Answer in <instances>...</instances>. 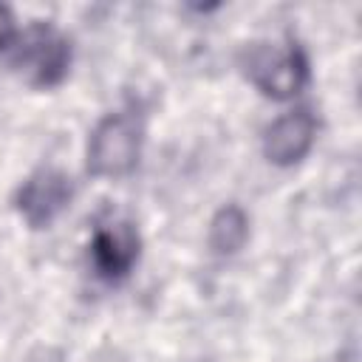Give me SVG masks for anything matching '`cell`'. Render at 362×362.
Wrapping results in <instances>:
<instances>
[{
  "mask_svg": "<svg viewBox=\"0 0 362 362\" xmlns=\"http://www.w3.org/2000/svg\"><path fill=\"white\" fill-rule=\"evenodd\" d=\"M317 139V119L308 107H297L274 119L263 133V156L274 167L300 164Z\"/></svg>",
  "mask_w": 362,
  "mask_h": 362,
  "instance_id": "6",
  "label": "cell"
},
{
  "mask_svg": "<svg viewBox=\"0 0 362 362\" xmlns=\"http://www.w3.org/2000/svg\"><path fill=\"white\" fill-rule=\"evenodd\" d=\"M243 71L252 85L272 99H291L308 82V57L297 42L286 48L255 42L243 51Z\"/></svg>",
  "mask_w": 362,
  "mask_h": 362,
  "instance_id": "3",
  "label": "cell"
},
{
  "mask_svg": "<svg viewBox=\"0 0 362 362\" xmlns=\"http://www.w3.org/2000/svg\"><path fill=\"white\" fill-rule=\"evenodd\" d=\"M11 68L31 88H57L71 68V42L51 23H31L14 40Z\"/></svg>",
  "mask_w": 362,
  "mask_h": 362,
  "instance_id": "2",
  "label": "cell"
},
{
  "mask_svg": "<svg viewBox=\"0 0 362 362\" xmlns=\"http://www.w3.org/2000/svg\"><path fill=\"white\" fill-rule=\"evenodd\" d=\"M17 40V25H14V17H11V8L0 3V51L14 45Z\"/></svg>",
  "mask_w": 362,
  "mask_h": 362,
  "instance_id": "8",
  "label": "cell"
},
{
  "mask_svg": "<svg viewBox=\"0 0 362 362\" xmlns=\"http://www.w3.org/2000/svg\"><path fill=\"white\" fill-rule=\"evenodd\" d=\"M144 141V122L136 110H116L96 122L88 139L85 170L93 178H124L136 170Z\"/></svg>",
  "mask_w": 362,
  "mask_h": 362,
  "instance_id": "1",
  "label": "cell"
},
{
  "mask_svg": "<svg viewBox=\"0 0 362 362\" xmlns=\"http://www.w3.org/2000/svg\"><path fill=\"white\" fill-rule=\"evenodd\" d=\"M74 198L71 175L59 167H40L34 170L14 192V209L31 229H48Z\"/></svg>",
  "mask_w": 362,
  "mask_h": 362,
  "instance_id": "4",
  "label": "cell"
},
{
  "mask_svg": "<svg viewBox=\"0 0 362 362\" xmlns=\"http://www.w3.org/2000/svg\"><path fill=\"white\" fill-rule=\"evenodd\" d=\"M209 249L221 257L238 255L249 240V215L238 204H226L209 221Z\"/></svg>",
  "mask_w": 362,
  "mask_h": 362,
  "instance_id": "7",
  "label": "cell"
},
{
  "mask_svg": "<svg viewBox=\"0 0 362 362\" xmlns=\"http://www.w3.org/2000/svg\"><path fill=\"white\" fill-rule=\"evenodd\" d=\"M141 238L130 221L99 226L90 240V263L105 283H122L139 263Z\"/></svg>",
  "mask_w": 362,
  "mask_h": 362,
  "instance_id": "5",
  "label": "cell"
}]
</instances>
